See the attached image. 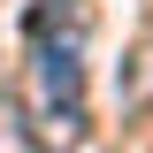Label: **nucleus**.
I'll list each match as a JSON object with an SVG mask.
<instances>
[{"mask_svg":"<svg viewBox=\"0 0 153 153\" xmlns=\"http://www.w3.org/2000/svg\"><path fill=\"white\" fill-rule=\"evenodd\" d=\"M23 38H31V46H54V54H84L92 0H31V8H23Z\"/></svg>","mask_w":153,"mask_h":153,"instance_id":"nucleus-1","label":"nucleus"},{"mask_svg":"<svg viewBox=\"0 0 153 153\" xmlns=\"http://www.w3.org/2000/svg\"><path fill=\"white\" fill-rule=\"evenodd\" d=\"M0 153H31V123H23V107L8 92H0Z\"/></svg>","mask_w":153,"mask_h":153,"instance_id":"nucleus-2","label":"nucleus"}]
</instances>
